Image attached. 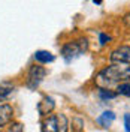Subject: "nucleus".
I'll return each mask as SVG.
<instances>
[{"instance_id": "nucleus-5", "label": "nucleus", "mask_w": 130, "mask_h": 132, "mask_svg": "<svg viewBox=\"0 0 130 132\" xmlns=\"http://www.w3.org/2000/svg\"><path fill=\"white\" fill-rule=\"evenodd\" d=\"M111 62L123 63V65H130V47L123 45L120 48L114 50L111 53Z\"/></svg>"}, {"instance_id": "nucleus-6", "label": "nucleus", "mask_w": 130, "mask_h": 132, "mask_svg": "<svg viewBox=\"0 0 130 132\" xmlns=\"http://www.w3.org/2000/svg\"><path fill=\"white\" fill-rule=\"evenodd\" d=\"M12 116H14V110L11 105H8V104L0 105V128L8 125L12 120Z\"/></svg>"}, {"instance_id": "nucleus-13", "label": "nucleus", "mask_w": 130, "mask_h": 132, "mask_svg": "<svg viewBox=\"0 0 130 132\" xmlns=\"http://www.w3.org/2000/svg\"><path fill=\"white\" fill-rule=\"evenodd\" d=\"M9 132H24L23 125L21 123H12L11 126H9Z\"/></svg>"}, {"instance_id": "nucleus-2", "label": "nucleus", "mask_w": 130, "mask_h": 132, "mask_svg": "<svg viewBox=\"0 0 130 132\" xmlns=\"http://www.w3.org/2000/svg\"><path fill=\"white\" fill-rule=\"evenodd\" d=\"M88 48V42L87 39H78V41H73V42H69V44H66L64 47L61 48V56L64 57L66 62H72L73 59L79 57L84 51H87Z\"/></svg>"}, {"instance_id": "nucleus-14", "label": "nucleus", "mask_w": 130, "mask_h": 132, "mask_svg": "<svg viewBox=\"0 0 130 132\" xmlns=\"http://www.w3.org/2000/svg\"><path fill=\"white\" fill-rule=\"evenodd\" d=\"M124 126H126V131L130 132V114L124 116Z\"/></svg>"}, {"instance_id": "nucleus-9", "label": "nucleus", "mask_w": 130, "mask_h": 132, "mask_svg": "<svg viewBox=\"0 0 130 132\" xmlns=\"http://www.w3.org/2000/svg\"><path fill=\"white\" fill-rule=\"evenodd\" d=\"M34 59L39 62V63H51V62H54V56L49 53V51H36L34 53Z\"/></svg>"}, {"instance_id": "nucleus-1", "label": "nucleus", "mask_w": 130, "mask_h": 132, "mask_svg": "<svg viewBox=\"0 0 130 132\" xmlns=\"http://www.w3.org/2000/svg\"><path fill=\"white\" fill-rule=\"evenodd\" d=\"M130 80V65L114 63L100 71L96 77V84L100 90H109L115 84L129 82Z\"/></svg>"}, {"instance_id": "nucleus-16", "label": "nucleus", "mask_w": 130, "mask_h": 132, "mask_svg": "<svg viewBox=\"0 0 130 132\" xmlns=\"http://www.w3.org/2000/svg\"><path fill=\"white\" fill-rule=\"evenodd\" d=\"M124 23H126V24L130 27V14H127V15L124 16Z\"/></svg>"}, {"instance_id": "nucleus-12", "label": "nucleus", "mask_w": 130, "mask_h": 132, "mask_svg": "<svg viewBox=\"0 0 130 132\" xmlns=\"http://www.w3.org/2000/svg\"><path fill=\"white\" fill-rule=\"evenodd\" d=\"M99 96L102 99H112L117 96V93L114 92H109V90H99Z\"/></svg>"}, {"instance_id": "nucleus-10", "label": "nucleus", "mask_w": 130, "mask_h": 132, "mask_svg": "<svg viewBox=\"0 0 130 132\" xmlns=\"http://www.w3.org/2000/svg\"><path fill=\"white\" fill-rule=\"evenodd\" d=\"M12 92H14V86H11V84H8V82L0 84V102L5 101Z\"/></svg>"}, {"instance_id": "nucleus-8", "label": "nucleus", "mask_w": 130, "mask_h": 132, "mask_svg": "<svg viewBox=\"0 0 130 132\" xmlns=\"http://www.w3.org/2000/svg\"><path fill=\"white\" fill-rule=\"evenodd\" d=\"M114 120H115V114L112 111H105L102 116L97 117V123L100 126H103V128H109L111 125L114 123Z\"/></svg>"}, {"instance_id": "nucleus-15", "label": "nucleus", "mask_w": 130, "mask_h": 132, "mask_svg": "<svg viewBox=\"0 0 130 132\" xmlns=\"http://www.w3.org/2000/svg\"><path fill=\"white\" fill-rule=\"evenodd\" d=\"M109 39H111L109 36H106V35H103V33H100V44H106Z\"/></svg>"}, {"instance_id": "nucleus-4", "label": "nucleus", "mask_w": 130, "mask_h": 132, "mask_svg": "<svg viewBox=\"0 0 130 132\" xmlns=\"http://www.w3.org/2000/svg\"><path fill=\"white\" fill-rule=\"evenodd\" d=\"M47 74V71L42 68V66H32L30 68V71H29V78H27V84H29V87H38L41 81L43 80V77Z\"/></svg>"}, {"instance_id": "nucleus-7", "label": "nucleus", "mask_w": 130, "mask_h": 132, "mask_svg": "<svg viewBox=\"0 0 130 132\" xmlns=\"http://www.w3.org/2000/svg\"><path fill=\"white\" fill-rule=\"evenodd\" d=\"M54 107H55V104H54V99L49 98V96H47V98H43L41 102H39L38 110H39V113H41L42 116H45V114H49V113L54 110Z\"/></svg>"}, {"instance_id": "nucleus-3", "label": "nucleus", "mask_w": 130, "mask_h": 132, "mask_svg": "<svg viewBox=\"0 0 130 132\" xmlns=\"http://www.w3.org/2000/svg\"><path fill=\"white\" fill-rule=\"evenodd\" d=\"M67 117L64 114H54L49 116L48 119L42 123L43 132H67Z\"/></svg>"}, {"instance_id": "nucleus-11", "label": "nucleus", "mask_w": 130, "mask_h": 132, "mask_svg": "<svg viewBox=\"0 0 130 132\" xmlns=\"http://www.w3.org/2000/svg\"><path fill=\"white\" fill-rule=\"evenodd\" d=\"M117 93L118 95H124V96H130V82H123L117 87Z\"/></svg>"}]
</instances>
